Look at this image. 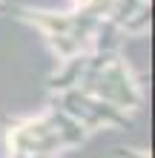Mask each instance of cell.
I'll list each match as a JSON object with an SVG mask.
<instances>
[{
  "mask_svg": "<svg viewBox=\"0 0 155 158\" xmlns=\"http://www.w3.org/2000/svg\"><path fill=\"white\" fill-rule=\"evenodd\" d=\"M3 12H12V6H9V3H3V0H0V15H3Z\"/></svg>",
  "mask_w": 155,
  "mask_h": 158,
  "instance_id": "2",
  "label": "cell"
},
{
  "mask_svg": "<svg viewBox=\"0 0 155 158\" xmlns=\"http://www.w3.org/2000/svg\"><path fill=\"white\" fill-rule=\"evenodd\" d=\"M12 15L29 20L32 26L46 35V40L52 43L55 55L60 60H69L75 55H84L86 49H92L95 32L101 26L104 17L92 12V9L80 6L78 12L69 15H55V12H40V9H26V6H12Z\"/></svg>",
  "mask_w": 155,
  "mask_h": 158,
  "instance_id": "1",
  "label": "cell"
}]
</instances>
